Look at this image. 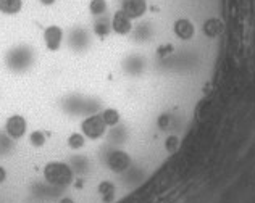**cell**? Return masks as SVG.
<instances>
[{"mask_svg":"<svg viewBox=\"0 0 255 203\" xmlns=\"http://www.w3.org/2000/svg\"><path fill=\"white\" fill-rule=\"evenodd\" d=\"M26 129H28V123L25 116L21 115H11L10 118L5 121V132H7L11 139H21L26 134Z\"/></svg>","mask_w":255,"mask_h":203,"instance_id":"277c9868","label":"cell"},{"mask_svg":"<svg viewBox=\"0 0 255 203\" xmlns=\"http://www.w3.org/2000/svg\"><path fill=\"white\" fill-rule=\"evenodd\" d=\"M23 8V0H0V13L13 16L18 15Z\"/></svg>","mask_w":255,"mask_h":203,"instance_id":"ba28073f","label":"cell"},{"mask_svg":"<svg viewBox=\"0 0 255 203\" xmlns=\"http://www.w3.org/2000/svg\"><path fill=\"white\" fill-rule=\"evenodd\" d=\"M105 131H107V124L105 121H103L102 115L89 116V118H86L83 123H81V132H83V136L92 139V141L100 139L105 134Z\"/></svg>","mask_w":255,"mask_h":203,"instance_id":"7a4b0ae2","label":"cell"},{"mask_svg":"<svg viewBox=\"0 0 255 203\" xmlns=\"http://www.w3.org/2000/svg\"><path fill=\"white\" fill-rule=\"evenodd\" d=\"M40 5H44V7H50V5H54L57 0H39Z\"/></svg>","mask_w":255,"mask_h":203,"instance_id":"e0dca14e","label":"cell"},{"mask_svg":"<svg viewBox=\"0 0 255 203\" xmlns=\"http://www.w3.org/2000/svg\"><path fill=\"white\" fill-rule=\"evenodd\" d=\"M131 20H141L149 13V0H121V8Z\"/></svg>","mask_w":255,"mask_h":203,"instance_id":"3957f363","label":"cell"},{"mask_svg":"<svg viewBox=\"0 0 255 203\" xmlns=\"http://www.w3.org/2000/svg\"><path fill=\"white\" fill-rule=\"evenodd\" d=\"M5 179H7V171H5L2 166H0V184H3Z\"/></svg>","mask_w":255,"mask_h":203,"instance_id":"2e32d148","label":"cell"},{"mask_svg":"<svg viewBox=\"0 0 255 203\" xmlns=\"http://www.w3.org/2000/svg\"><path fill=\"white\" fill-rule=\"evenodd\" d=\"M44 177L52 185H69L73 182V171L66 163L50 161L44 168Z\"/></svg>","mask_w":255,"mask_h":203,"instance_id":"6da1fadb","label":"cell"},{"mask_svg":"<svg viewBox=\"0 0 255 203\" xmlns=\"http://www.w3.org/2000/svg\"><path fill=\"white\" fill-rule=\"evenodd\" d=\"M179 147V139L176 136H168L165 141V148L168 153H175Z\"/></svg>","mask_w":255,"mask_h":203,"instance_id":"9a60e30c","label":"cell"},{"mask_svg":"<svg viewBox=\"0 0 255 203\" xmlns=\"http://www.w3.org/2000/svg\"><path fill=\"white\" fill-rule=\"evenodd\" d=\"M44 42L50 52H57L63 42V29L60 26H49L44 29Z\"/></svg>","mask_w":255,"mask_h":203,"instance_id":"5b68a950","label":"cell"},{"mask_svg":"<svg viewBox=\"0 0 255 203\" xmlns=\"http://www.w3.org/2000/svg\"><path fill=\"white\" fill-rule=\"evenodd\" d=\"M98 194H100L102 200L105 203H112L113 199H115V194H117V190H115V185L108 181H103L98 185Z\"/></svg>","mask_w":255,"mask_h":203,"instance_id":"30bf717a","label":"cell"},{"mask_svg":"<svg viewBox=\"0 0 255 203\" xmlns=\"http://www.w3.org/2000/svg\"><path fill=\"white\" fill-rule=\"evenodd\" d=\"M30 144L32 147H42L45 144V134L42 131H32L30 134Z\"/></svg>","mask_w":255,"mask_h":203,"instance_id":"5bb4252c","label":"cell"},{"mask_svg":"<svg viewBox=\"0 0 255 203\" xmlns=\"http://www.w3.org/2000/svg\"><path fill=\"white\" fill-rule=\"evenodd\" d=\"M102 118L107 126H117L120 123V112L115 108H105L102 112Z\"/></svg>","mask_w":255,"mask_h":203,"instance_id":"7c38bea8","label":"cell"},{"mask_svg":"<svg viewBox=\"0 0 255 203\" xmlns=\"http://www.w3.org/2000/svg\"><path fill=\"white\" fill-rule=\"evenodd\" d=\"M60 203H74V202H73L71 199H68V197H66V199H62V200H60Z\"/></svg>","mask_w":255,"mask_h":203,"instance_id":"ac0fdd59","label":"cell"},{"mask_svg":"<svg viewBox=\"0 0 255 203\" xmlns=\"http://www.w3.org/2000/svg\"><path fill=\"white\" fill-rule=\"evenodd\" d=\"M107 165L113 173H125L128 168L131 166V158L126 152L117 150V152H113L112 155L108 156Z\"/></svg>","mask_w":255,"mask_h":203,"instance_id":"8992f818","label":"cell"},{"mask_svg":"<svg viewBox=\"0 0 255 203\" xmlns=\"http://www.w3.org/2000/svg\"><path fill=\"white\" fill-rule=\"evenodd\" d=\"M112 31V21L107 16H98L94 23V32L98 37H107Z\"/></svg>","mask_w":255,"mask_h":203,"instance_id":"9c48e42d","label":"cell"},{"mask_svg":"<svg viewBox=\"0 0 255 203\" xmlns=\"http://www.w3.org/2000/svg\"><path fill=\"white\" fill-rule=\"evenodd\" d=\"M84 144H86V139L83 134H79V132H73V134L68 137V147L73 148V150L83 148Z\"/></svg>","mask_w":255,"mask_h":203,"instance_id":"4fadbf2b","label":"cell"},{"mask_svg":"<svg viewBox=\"0 0 255 203\" xmlns=\"http://www.w3.org/2000/svg\"><path fill=\"white\" fill-rule=\"evenodd\" d=\"M112 29L120 36H126L132 31V20L123 10H118L112 18Z\"/></svg>","mask_w":255,"mask_h":203,"instance_id":"52a82bcc","label":"cell"},{"mask_svg":"<svg viewBox=\"0 0 255 203\" xmlns=\"http://www.w3.org/2000/svg\"><path fill=\"white\" fill-rule=\"evenodd\" d=\"M89 11L92 16H105L108 11V3L107 0H91L89 3Z\"/></svg>","mask_w":255,"mask_h":203,"instance_id":"8fae6325","label":"cell"}]
</instances>
